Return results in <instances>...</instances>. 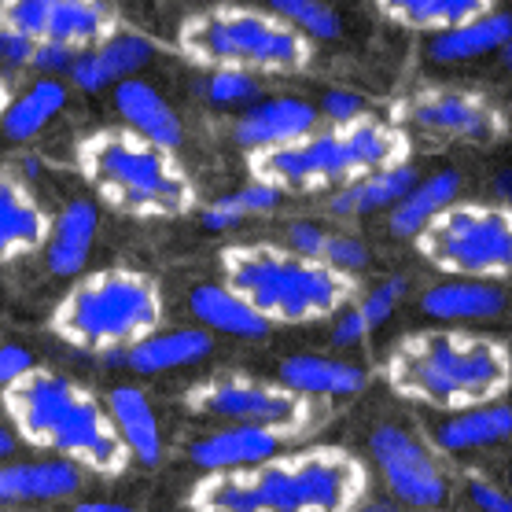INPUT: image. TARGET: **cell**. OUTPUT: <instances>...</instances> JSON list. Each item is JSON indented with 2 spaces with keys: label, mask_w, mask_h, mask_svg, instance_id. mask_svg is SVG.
<instances>
[{
  "label": "cell",
  "mask_w": 512,
  "mask_h": 512,
  "mask_svg": "<svg viewBox=\"0 0 512 512\" xmlns=\"http://www.w3.org/2000/svg\"><path fill=\"white\" fill-rule=\"evenodd\" d=\"M12 78H8V70L0 67V115L8 111V104H12Z\"/></svg>",
  "instance_id": "obj_45"
},
{
  "label": "cell",
  "mask_w": 512,
  "mask_h": 512,
  "mask_svg": "<svg viewBox=\"0 0 512 512\" xmlns=\"http://www.w3.org/2000/svg\"><path fill=\"white\" fill-rule=\"evenodd\" d=\"M321 122L317 115V104L310 100H299V96H269V100H258L236 118L233 137L236 144H244L255 152H273V148H284V144H295V140L310 137Z\"/></svg>",
  "instance_id": "obj_15"
},
{
  "label": "cell",
  "mask_w": 512,
  "mask_h": 512,
  "mask_svg": "<svg viewBox=\"0 0 512 512\" xmlns=\"http://www.w3.org/2000/svg\"><path fill=\"white\" fill-rule=\"evenodd\" d=\"M34 365H37L34 354L26 347H19V343H0V395H4L19 376L30 373Z\"/></svg>",
  "instance_id": "obj_40"
},
{
  "label": "cell",
  "mask_w": 512,
  "mask_h": 512,
  "mask_svg": "<svg viewBox=\"0 0 512 512\" xmlns=\"http://www.w3.org/2000/svg\"><path fill=\"white\" fill-rule=\"evenodd\" d=\"M461 196V174L457 170H435V174L420 177L409 188V196L391 210V233L398 240H417L446 207H454Z\"/></svg>",
  "instance_id": "obj_29"
},
{
  "label": "cell",
  "mask_w": 512,
  "mask_h": 512,
  "mask_svg": "<svg viewBox=\"0 0 512 512\" xmlns=\"http://www.w3.org/2000/svg\"><path fill=\"white\" fill-rule=\"evenodd\" d=\"M185 409L196 417L225 420V424H244V428L273 431L280 443L314 435L325 428L332 409L317 398H303L280 384H266L244 373H225L199 380L185 391Z\"/></svg>",
  "instance_id": "obj_10"
},
{
  "label": "cell",
  "mask_w": 512,
  "mask_h": 512,
  "mask_svg": "<svg viewBox=\"0 0 512 512\" xmlns=\"http://www.w3.org/2000/svg\"><path fill=\"white\" fill-rule=\"evenodd\" d=\"M96 229H100V210H96L93 199H70L67 207L59 210V218H52L48 240L41 247L48 273L63 280L78 277L89 262Z\"/></svg>",
  "instance_id": "obj_19"
},
{
  "label": "cell",
  "mask_w": 512,
  "mask_h": 512,
  "mask_svg": "<svg viewBox=\"0 0 512 512\" xmlns=\"http://www.w3.org/2000/svg\"><path fill=\"white\" fill-rule=\"evenodd\" d=\"M398 118L424 133H443L457 140H498L505 133V118L487 96L465 89H424L398 104Z\"/></svg>",
  "instance_id": "obj_13"
},
{
  "label": "cell",
  "mask_w": 512,
  "mask_h": 512,
  "mask_svg": "<svg viewBox=\"0 0 512 512\" xmlns=\"http://www.w3.org/2000/svg\"><path fill=\"white\" fill-rule=\"evenodd\" d=\"M277 384L303 398H347L369 384V373L354 361L321 358V354H291L277 365Z\"/></svg>",
  "instance_id": "obj_21"
},
{
  "label": "cell",
  "mask_w": 512,
  "mask_h": 512,
  "mask_svg": "<svg viewBox=\"0 0 512 512\" xmlns=\"http://www.w3.org/2000/svg\"><path fill=\"white\" fill-rule=\"evenodd\" d=\"M465 490H468V498H472V505H476L479 512H512V494L509 490L494 487L490 479L468 476Z\"/></svg>",
  "instance_id": "obj_39"
},
{
  "label": "cell",
  "mask_w": 512,
  "mask_h": 512,
  "mask_svg": "<svg viewBox=\"0 0 512 512\" xmlns=\"http://www.w3.org/2000/svg\"><path fill=\"white\" fill-rule=\"evenodd\" d=\"M509 490H512V465H509Z\"/></svg>",
  "instance_id": "obj_48"
},
{
  "label": "cell",
  "mask_w": 512,
  "mask_h": 512,
  "mask_svg": "<svg viewBox=\"0 0 512 512\" xmlns=\"http://www.w3.org/2000/svg\"><path fill=\"white\" fill-rule=\"evenodd\" d=\"M214 350V336L203 332V328H170V332H155L144 343H137L126 354H107V365H126L133 373L155 376V373H170V369H188V365H199L203 358H210Z\"/></svg>",
  "instance_id": "obj_20"
},
{
  "label": "cell",
  "mask_w": 512,
  "mask_h": 512,
  "mask_svg": "<svg viewBox=\"0 0 512 512\" xmlns=\"http://www.w3.org/2000/svg\"><path fill=\"white\" fill-rule=\"evenodd\" d=\"M420 258L454 280L512 277V207L454 203L413 240Z\"/></svg>",
  "instance_id": "obj_9"
},
{
  "label": "cell",
  "mask_w": 512,
  "mask_h": 512,
  "mask_svg": "<svg viewBox=\"0 0 512 512\" xmlns=\"http://www.w3.org/2000/svg\"><path fill=\"white\" fill-rule=\"evenodd\" d=\"M82 479V468L59 457L0 465V505H48L74 498L82 490Z\"/></svg>",
  "instance_id": "obj_18"
},
{
  "label": "cell",
  "mask_w": 512,
  "mask_h": 512,
  "mask_svg": "<svg viewBox=\"0 0 512 512\" xmlns=\"http://www.w3.org/2000/svg\"><path fill=\"white\" fill-rule=\"evenodd\" d=\"M269 12L280 15L288 26H295L306 41H332L343 30L339 12H332L321 0H273Z\"/></svg>",
  "instance_id": "obj_33"
},
{
  "label": "cell",
  "mask_w": 512,
  "mask_h": 512,
  "mask_svg": "<svg viewBox=\"0 0 512 512\" xmlns=\"http://www.w3.org/2000/svg\"><path fill=\"white\" fill-rule=\"evenodd\" d=\"M0 30L30 37L37 45H63L70 52L104 45L122 30V19L111 4L96 0H4Z\"/></svg>",
  "instance_id": "obj_11"
},
{
  "label": "cell",
  "mask_w": 512,
  "mask_h": 512,
  "mask_svg": "<svg viewBox=\"0 0 512 512\" xmlns=\"http://www.w3.org/2000/svg\"><path fill=\"white\" fill-rule=\"evenodd\" d=\"M104 406L129 457H137L140 465H159L163 461V428H159L152 398L133 384H118L107 391Z\"/></svg>",
  "instance_id": "obj_23"
},
{
  "label": "cell",
  "mask_w": 512,
  "mask_h": 512,
  "mask_svg": "<svg viewBox=\"0 0 512 512\" xmlns=\"http://www.w3.org/2000/svg\"><path fill=\"white\" fill-rule=\"evenodd\" d=\"M325 266H332L336 273H347L354 277L358 269L369 266V247L361 244L358 236H343V233H328L325 255H321Z\"/></svg>",
  "instance_id": "obj_36"
},
{
  "label": "cell",
  "mask_w": 512,
  "mask_h": 512,
  "mask_svg": "<svg viewBox=\"0 0 512 512\" xmlns=\"http://www.w3.org/2000/svg\"><path fill=\"white\" fill-rule=\"evenodd\" d=\"M369 332H373V328L361 317V310L350 306V310H343V314L336 317V325H332V343H336V347H354V343H365Z\"/></svg>",
  "instance_id": "obj_41"
},
{
  "label": "cell",
  "mask_w": 512,
  "mask_h": 512,
  "mask_svg": "<svg viewBox=\"0 0 512 512\" xmlns=\"http://www.w3.org/2000/svg\"><path fill=\"white\" fill-rule=\"evenodd\" d=\"M115 107H118V115H122V122H126V129H133L137 137L152 140L155 148L177 152L185 129H181V118H177V111L170 107V100H166L155 85L140 82V78L118 82Z\"/></svg>",
  "instance_id": "obj_22"
},
{
  "label": "cell",
  "mask_w": 512,
  "mask_h": 512,
  "mask_svg": "<svg viewBox=\"0 0 512 512\" xmlns=\"http://www.w3.org/2000/svg\"><path fill=\"white\" fill-rule=\"evenodd\" d=\"M431 439L443 454H468V450L505 443L512 439V402H490V406L454 413L435 424Z\"/></svg>",
  "instance_id": "obj_25"
},
{
  "label": "cell",
  "mask_w": 512,
  "mask_h": 512,
  "mask_svg": "<svg viewBox=\"0 0 512 512\" xmlns=\"http://www.w3.org/2000/svg\"><path fill=\"white\" fill-rule=\"evenodd\" d=\"M512 45V12L494 8L468 19V23L435 34L428 41L431 63H468V59H483L490 52H505Z\"/></svg>",
  "instance_id": "obj_24"
},
{
  "label": "cell",
  "mask_w": 512,
  "mask_h": 512,
  "mask_svg": "<svg viewBox=\"0 0 512 512\" xmlns=\"http://www.w3.org/2000/svg\"><path fill=\"white\" fill-rule=\"evenodd\" d=\"M317 115L328 118L336 129L354 126V122L365 118V100H361L358 93H350V89H328V93L321 96V104H317Z\"/></svg>",
  "instance_id": "obj_37"
},
{
  "label": "cell",
  "mask_w": 512,
  "mask_h": 512,
  "mask_svg": "<svg viewBox=\"0 0 512 512\" xmlns=\"http://www.w3.org/2000/svg\"><path fill=\"white\" fill-rule=\"evenodd\" d=\"M409 163V137L402 126L361 118L343 129H314L310 137L251 155V181L284 192L347 188L391 166Z\"/></svg>",
  "instance_id": "obj_6"
},
{
  "label": "cell",
  "mask_w": 512,
  "mask_h": 512,
  "mask_svg": "<svg viewBox=\"0 0 512 512\" xmlns=\"http://www.w3.org/2000/svg\"><path fill=\"white\" fill-rule=\"evenodd\" d=\"M181 56L207 70L244 74H299L314 63V41H306L269 8L218 4L188 15L177 30Z\"/></svg>",
  "instance_id": "obj_8"
},
{
  "label": "cell",
  "mask_w": 512,
  "mask_h": 512,
  "mask_svg": "<svg viewBox=\"0 0 512 512\" xmlns=\"http://www.w3.org/2000/svg\"><path fill=\"white\" fill-rule=\"evenodd\" d=\"M155 56V41L148 34H137V30H118L115 37H107L104 45L85 48L74 56L70 63V85L82 89V93H104V89H115L118 82H129L137 78L140 70L152 63Z\"/></svg>",
  "instance_id": "obj_14"
},
{
  "label": "cell",
  "mask_w": 512,
  "mask_h": 512,
  "mask_svg": "<svg viewBox=\"0 0 512 512\" xmlns=\"http://www.w3.org/2000/svg\"><path fill=\"white\" fill-rule=\"evenodd\" d=\"M277 203H280L277 188L251 181V185L236 188V192L222 196L218 203H210V207L199 214V222H203V229H210V233H222V229H233V225H240L244 218H258V214L277 210Z\"/></svg>",
  "instance_id": "obj_32"
},
{
  "label": "cell",
  "mask_w": 512,
  "mask_h": 512,
  "mask_svg": "<svg viewBox=\"0 0 512 512\" xmlns=\"http://www.w3.org/2000/svg\"><path fill=\"white\" fill-rule=\"evenodd\" d=\"M203 93L214 107H251L258 104V78H251L244 70H210Z\"/></svg>",
  "instance_id": "obj_34"
},
{
  "label": "cell",
  "mask_w": 512,
  "mask_h": 512,
  "mask_svg": "<svg viewBox=\"0 0 512 512\" xmlns=\"http://www.w3.org/2000/svg\"><path fill=\"white\" fill-rule=\"evenodd\" d=\"M280 439L273 431L262 428H244V424H225L218 431L199 435L196 443L188 446V461L199 465L207 476L218 472H247L280 457Z\"/></svg>",
  "instance_id": "obj_16"
},
{
  "label": "cell",
  "mask_w": 512,
  "mask_h": 512,
  "mask_svg": "<svg viewBox=\"0 0 512 512\" xmlns=\"http://www.w3.org/2000/svg\"><path fill=\"white\" fill-rule=\"evenodd\" d=\"M188 310L196 314L203 332L210 336H236V339H266L269 325L251 306L233 295L225 284H196L188 291Z\"/></svg>",
  "instance_id": "obj_27"
},
{
  "label": "cell",
  "mask_w": 512,
  "mask_h": 512,
  "mask_svg": "<svg viewBox=\"0 0 512 512\" xmlns=\"http://www.w3.org/2000/svg\"><path fill=\"white\" fill-rule=\"evenodd\" d=\"M354 512H398L395 509V501H387V498H373V501H361Z\"/></svg>",
  "instance_id": "obj_46"
},
{
  "label": "cell",
  "mask_w": 512,
  "mask_h": 512,
  "mask_svg": "<svg viewBox=\"0 0 512 512\" xmlns=\"http://www.w3.org/2000/svg\"><path fill=\"white\" fill-rule=\"evenodd\" d=\"M501 63H505V67H512V45L505 48V52H501Z\"/></svg>",
  "instance_id": "obj_47"
},
{
  "label": "cell",
  "mask_w": 512,
  "mask_h": 512,
  "mask_svg": "<svg viewBox=\"0 0 512 512\" xmlns=\"http://www.w3.org/2000/svg\"><path fill=\"white\" fill-rule=\"evenodd\" d=\"M52 229L48 210L15 174L0 170V266L41 251Z\"/></svg>",
  "instance_id": "obj_17"
},
{
  "label": "cell",
  "mask_w": 512,
  "mask_h": 512,
  "mask_svg": "<svg viewBox=\"0 0 512 512\" xmlns=\"http://www.w3.org/2000/svg\"><path fill=\"white\" fill-rule=\"evenodd\" d=\"M163 325V291L137 269H96L63 291L48 332L67 347L107 358L126 354Z\"/></svg>",
  "instance_id": "obj_7"
},
{
  "label": "cell",
  "mask_w": 512,
  "mask_h": 512,
  "mask_svg": "<svg viewBox=\"0 0 512 512\" xmlns=\"http://www.w3.org/2000/svg\"><path fill=\"white\" fill-rule=\"evenodd\" d=\"M15 446H19V439H15L12 428L0 420V461H8V457L15 454Z\"/></svg>",
  "instance_id": "obj_43"
},
{
  "label": "cell",
  "mask_w": 512,
  "mask_h": 512,
  "mask_svg": "<svg viewBox=\"0 0 512 512\" xmlns=\"http://www.w3.org/2000/svg\"><path fill=\"white\" fill-rule=\"evenodd\" d=\"M70 512H137L129 505H115V501H78Z\"/></svg>",
  "instance_id": "obj_42"
},
{
  "label": "cell",
  "mask_w": 512,
  "mask_h": 512,
  "mask_svg": "<svg viewBox=\"0 0 512 512\" xmlns=\"http://www.w3.org/2000/svg\"><path fill=\"white\" fill-rule=\"evenodd\" d=\"M4 424L26 446L48 450L82 472L122 476L129 468V450L118 439L107 406L78 380L34 365L0 395Z\"/></svg>",
  "instance_id": "obj_2"
},
{
  "label": "cell",
  "mask_w": 512,
  "mask_h": 512,
  "mask_svg": "<svg viewBox=\"0 0 512 512\" xmlns=\"http://www.w3.org/2000/svg\"><path fill=\"white\" fill-rule=\"evenodd\" d=\"M369 450H373V461L384 472L387 490L402 505L431 512V509H443L446 501H450V479H446L443 465L406 428L380 424L369 435Z\"/></svg>",
  "instance_id": "obj_12"
},
{
  "label": "cell",
  "mask_w": 512,
  "mask_h": 512,
  "mask_svg": "<svg viewBox=\"0 0 512 512\" xmlns=\"http://www.w3.org/2000/svg\"><path fill=\"white\" fill-rule=\"evenodd\" d=\"M67 107V85L59 78H34L23 93L12 96L8 111L0 115V129L8 140H34L41 129H48Z\"/></svg>",
  "instance_id": "obj_30"
},
{
  "label": "cell",
  "mask_w": 512,
  "mask_h": 512,
  "mask_svg": "<svg viewBox=\"0 0 512 512\" xmlns=\"http://www.w3.org/2000/svg\"><path fill=\"white\" fill-rule=\"evenodd\" d=\"M420 310L431 321H494L505 310L501 284L487 280H446L420 295Z\"/></svg>",
  "instance_id": "obj_26"
},
{
  "label": "cell",
  "mask_w": 512,
  "mask_h": 512,
  "mask_svg": "<svg viewBox=\"0 0 512 512\" xmlns=\"http://www.w3.org/2000/svg\"><path fill=\"white\" fill-rule=\"evenodd\" d=\"M494 196H498L505 207H512V174H498V181H494Z\"/></svg>",
  "instance_id": "obj_44"
},
{
  "label": "cell",
  "mask_w": 512,
  "mask_h": 512,
  "mask_svg": "<svg viewBox=\"0 0 512 512\" xmlns=\"http://www.w3.org/2000/svg\"><path fill=\"white\" fill-rule=\"evenodd\" d=\"M509 122H512V111H509Z\"/></svg>",
  "instance_id": "obj_49"
},
{
  "label": "cell",
  "mask_w": 512,
  "mask_h": 512,
  "mask_svg": "<svg viewBox=\"0 0 512 512\" xmlns=\"http://www.w3.org/2000/svg\"><path fill=\"white\" fill-rule=\"evenodd\" d=\"M225 288L240 295L269 328L310 325L350 310L358 280L277 244H233L222 251Z\"/></svg>",
  "instance_id": "obj_5"
},
{
  "label": "cell",
  "mask_w": 512,
  "mask_h": 512,
  "mask_svg": "<svg viewBox=\"0 0 512 512\" xmlns=\"http://www.w3.org/2000/svg\"><path fill=\"white\" fill-rule=\"evenodd\" d=\"M406 291H409L406 277H387V280H380V284H376L365 299H361L358 310H361V317L369 321V328H373V332L391 321V314L398 310V303L406 299Z\"/></svg>",
  "instance_id": "obj_35"
},
{
  "label": "cell",
  "mask_w": 512,
  "mask_h": 512,
  "mask_svg": "<svg viewBox=\"0 0 512 512\" xmlns=\"http://www.w3.org/2000/svg\"><path fill=\"white\" fill-rule=\"evenodd\" d=\"M85 185L129 218H181L196 207V185L174 152L126 126L96 129L74 148Z\"/></svg>",
  "instance_id": "obj_4"
},
{
  "label": "cell",
  "mask_w": 512,
  "mask_h": 512,
  "mask_svg": "<svg viewBox=\"0 0 512 512\" xmlns=\"http://www.w3.org/2000/svg\"><path fill=\"white\" fill-rule=\"evenodd\" d=\"M387 387L409 402L465 413L505 402L512 387V350L501 339L465 328H428L398 339L384 361Z\"/></svg>",
  "instance_id": "obj_3"
},
{
  "label": "cell",
  "mask_w": 512,
  "mask_h": 512,
  "mask_svg": "<svg viewBox=\"0 0 512 512\" xmlns=\"http://www.w3.org/2000/svg\"><path fill=\"white\" fill-rule=\"evenodd\" d=\"M369 472L343 446H310L247 472L203 476L188 494L192 512H354Z\"/></svg>",
  "instance_id": "obj_1"
},
{
  "label": "cell",
  "mask_w": 512,
  "mask_h": 512,
  "mask_svg": "<svg viewBox=\"0 0 512 512\" xmlns=\"http://www.w3.org/2000/svg\"><path fill=\"white\" fill-rule=\"evenodd\" d=\"M417 181V166H391V170H380V174H369L354 185L339 188L336 196L328 199V210L336 218H369L376 210H395Z\"/></svg>",
  "instance_id": "obj_28"
},
{
  "label": "cell",
  "mask_w": 512,
  "mask_h": 512,
  "mask_svg": "<svg viewBox=\"0 0 512 512\" xmlns=\"http://www.w3.org/2000/svg\"><path fill=\"white\" fill-rule=\"evenodd\" d=\"M328 244V233L317 222H288L284 229V251L299 258H310V262H321Z\"/></svg>",
  "instance_id": "obj_38"
},
{
  "label": "cell",
  "mask_w": 512,
  "mask_h": 512,
  "mask_svg": "<svg viewBox=\"0 0 512 512\" xmlns=\"http://www.w3.org/2000/svg\"><path fill=\"white\" fill-rule=\"evenodd\" d=\"M487 8V0H384L380 4V12L391 23L406 26V30H428L431 37L476 19Z\"/></svg>",
  "instance_id": "obj_31"
}]
</instances>
